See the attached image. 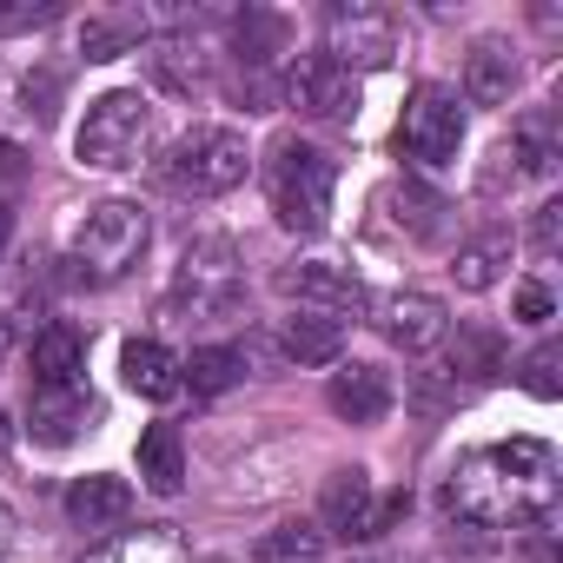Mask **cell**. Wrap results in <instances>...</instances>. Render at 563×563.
Instances as JSON below:
<instances>
[{"mask_svg":"<svg viewBox=\"0 0 563 563\" xmlns=\"http://www.w3.org/2000/svg\"><path fill=\"white\" fill-rule=\"evenodd\" d=\"M232 41H239V60H245V67H265V60L286 54L292 27H286V14H272V8H245V14L232 21Z\"/></svg>","mask_w":563,"mask_h":563,"instance_id":"24","label":"cell"},{"mask_svg":"<svg viewBox=\"0 0 563 563\" xmlns=\"http://www.w3.org/2000/svg\"><path fill=\"white\" fill-rule=\"evenodd\" d=\"M8 543H14V517L0 510V556H8Z\"/></svg>","mask_w":563,"mask_h":563,"instance_id":"38","label":"cell"},{"mask_svg":"<svg viewBox=\"0 0 563 563\" xmlns=\"http://www.w3.org/2000/svg\"><path fill=\"white\" fill-rule=\"evenodd\" d=\"M179 378H186L199 398H219V391H232V385L245 378V352H239V345H199V352L179 365Z\"/></svg>","mask_w":563,"mask_h":563,"instance_id":"27","label":"cell"},{"mask_svg":"<svg viewBox=\"0 0 563 563\" xmlns=\"http://www.w3.org/2000/svg\"><path fill=\"white\" fill-rule=\"evenodd\" d=\"M153 34V21L140 8H107V14H87L80 27V54L87 60H120V54H140Z\"/></svg>","mask_w":563,"mask_h":563,"instance_id":"18","label":"cell"},{"mask_svg":"<svg viewBox=\"0 0 563 563\" xmlns=\"http://www.w3.org/2000/svg\"><path fill=\"white\" fill-rule=\"evenodd\" d=\"M245 166H252V153H245V140H239L232 126H192V133H179L173 153L159 159V179H166L173 192L219 199V192H232V186L245 179Z\"/></svg>","mask_w":563,"mask_h":563,"instance_id":"4","label":"cell"},{"mask_svg":"<svg viewBox=\"0 0 563 563\" xmlns=\"http://www.w3.org/2000/svg\"><path fill=\"white\" fill-rule=\"evenodd\" d=\"M27 365H34V385H41V391L87 385V339H80L74 325H47V332L34 339V352H27Z\"/></svg>","mask_w":563,"mask_h":563,"instance_id":"14","label":"cell"},{"mask_svg":"<svg viewBox=\"0 0 563 563\" xmlns=\"http://www.w3.org/2000/svg\"><path fill=\"white\" fill-rule=\"evenodd\" d=\"M67 252H74V265H80L87 278H120V272L140 265V252H146V212L126 206V199L87 206V219L74 225Z\"/></svg>","mask_w":563,"mask_h":563,"instance_id":"5","label":"cell"},{"mask_svg":"<svg viewBox=\"0 0 563 563\" xmlns=\"http://www.w3.org/2000/svg\"><path fill=\"white\" fill-rule=\"evenodd\" d=\"M87 411H93L87 385H60V391H41L34 385V438L41 444H74L80 424H87Z\"/></svg>","mask_w":563,"mask_h":563,"instance_id":"20","label":"cell"},{"mask_svg":"<svg viewBox=\"0 0 563 563\" xmlns=\"http://www.w3.org/2000/svg\"><path fill=\"white\" fill-rule=\"evenodd\" d=\"M87 563H192V556H186V543L173 530H126L107 550H93Z\"/></svg>","mask_w":563,"mask_h":563,"instance_id":"28","label":"cell"},{"mask_svg":"<svg viewBox=\"0 0 563 563\" xmlns=\"http://www.w3.org/2000/svg\"><path fill=\"white\" fill-rule=\"evenodd\" d=\"M510 87H517L510 47H504V41H477V47L464 54V100H471V107H504Z\"/></svg>","mask_w":563,"mask_h":563,"instance_id":"19","label":"cell"},{"mask_svg":"<svg viewBox=\"0 0 563 563\" xmlns=\"http://www.w3.org/2000/svg\"><path fill=\"white\" fill-rule=\"evenodd\" d=\"M140 477H146V490H159V497H173V490L186 484V451H179V431H173V424H146V431H140Z\"/></svg>","mask_w":563,"mask_h":563,"instance_id":"23","label":"cell"},{"mask_svg":"<svg viewBox=\"0 0 563 563\" xmlns=\"http://www.w3.org/2000/svg\"><path fill=\"white\" fill-rule=\"evenodd\" d=\"M325 556V530L292 517V523H272L258 543H252V563H319Z\"/></svg>","mask_w":563,"mask_h":563,"instance_id":"25","label":"cell"},{"mask_svg":"<svg viewBox=\"0 0 563 563\" xmlns=\"http://www.w3.org/2000/svg\"><path fill=\"white\" fill-rule=\"evenodd\" d=\"M21 93H27V113L47 126V120H54V100H60V74H27Z\"/></svg>","mask_w":563,"mask_h":563,"instance_id":"32","label":"cell"},{"mask_svg":"<svg viewBox=\"0 0 563 563\" xmlns=\"http://www.w3.org/2000/svg\"><path fill=\"white\" fill-rule=\"evenodd\" d=\"M444 299H431V292H391V299H378V332L398 345V352H431L438 339H444Z\"/></svg>","mask_w":563,"mask_h":563,"instance_id":"12","label":"cell"},{"mask_svg":"<svg viewBox=\"0 0 563 563\" xmlns=\"http://www.w3.org/2000/svg\"><path fill=\"white\" fill-rule=\"evenodd\" d=\"M278 292L299 299L306 312H358L365 306V286H358V272L352 265H332V258H299L292 272H278Z\"/></svg>","mask_w":563,"mask_h":563,"instance_id":"9","label":"cell"},{"mask_svg":"<svg viewBox=\"0 0 563 563\" xmlns=\"http://www.w3.org/2000/svg\"><path fill=\"white\" fill-rule=\"evenodd\" d=\"M146 146H153V107H146V93H100L87 107L80 133H74V153L93 173H126V166H140Z\"/></svg>","mask_w":563,"mask_h":563,"instance_id":"3","label":"cell"},{"mask_svg":"<svg viewBox=\"0 0 563 563\" xmlns=\"http://www.w3.org/2000/svg\"><path fill=\"white\" fill-rule=\"evenodd\" d=\"M556 225H563V206H556V199H550V206H537V219H530V245H537L543 258L556 252Z\"/></svg>","mask_w":563,"mask_h":563,"instance_id":"33","label":"cell"},{"mask_svg":"<svg viewBox=\"0 0 563 563\" xmlns=\"http://www.w3.org/2000/svg\"><path fill=\"white\" fill-rule=\"evenodd\" d=\"M345 352V325L325 312H292L286 319V358L292 365H339Z\"/></svg>","mask_w":563,"mask_h":563,"instance_id":"22","label":"cell"},{"mask_svg":"<svg viewBox=\"0 0 563 563\" xmlns=\"http://www.w3.org/2000/svg\"><path fill=\"white\" fill-rule=\"evenodd\" d=\"M60 8L54 0H0V34H34V27H47Z\"/></svg>","mask_w":563,"mask_h":563,"instance_id":"31","label":"cell"},{"mask_svg":"<svg viewBox=\"0 0 563 563\" xmlns=\"http://www.w3.org/2000/svg\"><path fill=\"white\" fill-rule=\"evenodd\" d=\"M391 206H405L398 219H411V232H418V239H431V232L444 225V199H438V192H424V186H405V192H391Z\"/></svg>","mask_w":563,"mask_h":563,"instance_id":"30","label":"cell"},{"mask_svg":"<svg viewBox=\"0 0 563 563\" xmlns=\"http://www.w3.org/2000/svg\"><path fill=\"white\" fill-rule=\"evenodd\" d=\"M27 179V153L21 146H8V140H0V192H14Z\"/></svg>","mask_w":563,"mask_h":563,"instance_id":"35","label":"cell"},{"mask_svg":"<svg viewBox=\"0 0 563 563\" xmlns=\"http://www.w3.org/2000/svg\"><path fill=\"white\" fill-rule=\"evenodd\" d=\"M319 530H339V537H352V543L378 537V490H372V471L345 464V471L325 477V490H319Z\"/></svg>","mask_w":563,"mask_h":563,"instance_id":"11","label":"cell"},{"mask_svg":"<svg viewBox=\"0 0 563 563\" xmlns=\"http://www.w3.org/2000/svg\"><path fill=\"white\" fill-rule=\"evenodd\" d=\"M517 319H523V325H543V319H550V292L537 286V278H530V286H517Z\"/></svg>","mask_w":563,"mask_h":563,"instance_id":"34","label":"cell"},{"mask_svg":"<svg viewBox=\"0 0 563 563\" xmlns=\"http://www.w3.org/2000/svg\"><path fill=\"white\" fill-rule=\"evenodd\" d=\"M120 372H126V391H140L146 405H166V398H179V358L159 345V339H133L126 352H120Z\"/></svg>","mask_w":563,"mask_h":563,"instance_id":"16","label":"cell"},{"mask_svg":"<svg viewBox=\"0 0 563 563\" xmlns=\"http://www.w3.org/2000/svg\"><path fill=\"white\" fill-rule=\"evenodd\" d=\"M265 192H272V212L286 232H319L332 219V192H339V166L332 153L306 146V140H278L272 159H265Z\"/></svg>","mask_w":563,"mask_h":563,"instance_id":"2","label":"cell"},{"mask_svg":"<svg viewBox=\"0 0 563 563\" xmlns=\"http://www.w3.org/2000/svg\"><path fill=\"white\" fill-rule=\"evenodd\" d=\"M556 497V451L537 444V438H510V444H477L451 464L444 477V504L477 523V530H497V523H523L537 510H550Z\"/></svg>","mask_w":563,"mask_h":563,"instance_id":"1","label":"cell"},{"mask_svg":"<svg viewBox=\"0 0 563 563\" xmlns=\"http://www.w3.org/2000/svg\"><path fill=\"white\" fill-rule=\"evenodd\" d=\"M286 100L299 107V113H312V120H352L358 113V80L332 60V54H306L292 74H286Z\"/></svg>","mask_w":563,"mask_h":563,"instance_id":"8","label":"cell"},{"mask_svg":"<svg viewBox=\"0 0 563 563\" xmlns=\"http://www.w3.org/2000/svg\"><path fill=\"white\" fill-rule=\"evenodd\" d=\"M67 517H74L80 530H113V523H126V517H133V490H126V477H107V471L74 477V490H67Z\"/></svg>","mask_w":563,"mask_h":563,"instance_id":"15","label":"cell"},{"mask_svg":"<svg viewBox=\"0 0 563 563\" xmlns=\"http://www.w3.org/2000/svg\"><path fill=\"white\" fill-rule=\"evenodd\" d=\"M504 265H510V232H477V239H464L457 245V258H451V278L464 292H490L497 278H504Z\"/></svg>","mask_w":563,"mask_h":563,"instance_id":"21","label":"cell"},{"mask_svg":"<svg viewBox=\"0 0 563 563\" xmlns=\"http://www.w3.org/2000/svg\"><path fill=\"white\" fill-rule=\"evenodd\" d=\"M14 451V424H8V411H0V457Z\"/></svg>","mask_w":563,"mask_h":563,"instance_id":"37","label":"cell"},{"mask_svg":"<svg viewBox=\"0 0 563 563\" xmlns=\"http://www.w3.org/2000/svg\"><path fill=\"white\" fill-rule=\"evenodd\" d=\"M8 239H14V206L0 199V252H8Z\"/></svg>","mask_w":563,"mask_h":563,"instance_id":"36","label":"cell"},{"mask_svg":"<svg viewBox=\"0 0 563 563\" xmlns=\"http://www.w3.org/2000/svg\"><path fill=\"white\" fill-rule=\"evenodd\" d=\"M245 299V278H239V252L232 239H199L186 258H179V278H173V312H192V319H225L239 312Z\"/></svg>","mask_w":563,"mask_h":563,"instance_id":"6","label":"cell"},{"mask_svg":"<svg viewBox=\"0 0 563 563\" xmlns=\"http://www.w3.org/2000/svg\"><path fill=\"white\" fill-rule=\"evenodd\" d=\"M523 385H530L537 398H556V391H563V345H556V339H543V345L523 358Z\"/></svg>","mask_w":563,"mask_h":563,"instance_id":"29","label":"cell"},{"mask_svg":"<svg viewBox=\"0 0 563 563\" xmlns=\"http://www.w3.org/2000/svg\"><path fill=\"white\" fill-rule=\"evenodd\" d=\"M0 358H8V319H0Z\"/></svg>","mask_w":563,"mask_h":563,"instance_id":"39","label":"cell"},{"mask_svg":"<svg viewBox=\"0 0 563 563\" xmlns=\"http://www.w3.org/2000/svg\"><path fill=\"white\" fill-rule=\"evenodd\" d=\"M497 372H510V358H504V339L490 332V325H457V345H451V378H497Z\"/></svg>","mask_w":563,"mask_h":563,"instance_id":"26","label":"cell"},{"mask_svg":"<svg viewBox=\"0 0 563 563\" xmlns=\"http://www.w3.org/2000/svg\"><path fill=\"white\" fill-rule=\"evenodd\" d=\"M146 74H153V87L173 93V100H192V93L212 87V67H206L199 41H153V47H146Z\"/></svg>","mask_w":563,"mask_h":563,"instance_id":"13","label":"cell"},{"mask_svg":"<svg viewBox=\"0 0 563 563\" xmlns=\"http://www.w3.org/2000/svg\"><path fill=\"white\" fill-rule=\"evenodd\" d=\"M332 411H339L345 424H378V418L391 411V378H385L378 365H345V372H332Z\"/></svg>","mask_w":563,"mask_h":563,"instance_id":"17","label":"cell"},{"mask_svg":"<svg viewBox=\"0 0 563 563\" xmlns=\"http://www.w3.org/2000/svg\"><path fill=\"white\" fill-rule=\"evenodd\" d=\"M398 54V21L385 8H332V60L352 67H385Z\"/></svg>","mask_w":563,"mask_h":563,"instance_id":"10","label":"cell"},{"mask_svg":"<svg viewBox=\"0 0 563 563\" xmlns=\"http://www.w3.org/2000/svg\"><path fill=\"white\" fill-rule=\"evenodd\" d=\"M464 146V107L451 87L424 80L411 100H405V120H398V153L418 159V166H451Z\"/></svg>","mask_w":563,"mask_h":563,"instance_id":"7","label":"cell"}]
</instances>
